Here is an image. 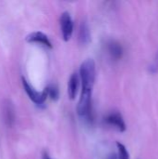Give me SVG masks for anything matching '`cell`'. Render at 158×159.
<instances>
[{
    "instance_id": "9c48e42d",
    "label": "cell",
    "mask_w": 158,
    "mask_h": 159,
    "mask_svg": "<svg viewBox=\"0 0 158 159\" xmlns=\"http://www.w3.org/2000/svg\"><path fill=\"white\" fill-rule=\"evenodd\" d=\"M78 40L79 43L83 46H86L90 41V32L88 24L86 20H82L79 26V32H78Z\"/></svg>"
},
{
    "instance_id": "7a4b0ae2",
    "label": "cell",
    "mask_w": 158,
    "mask_h": 159,
    "mask_svg": "<svg viewBox=\"0 0 158 159\" xmlns=\"http://www.w3.org/2000/svg\"><path fill=\"white\" fill-rule=\"evenodd\" d=\"M91 89H83L81 91L80 99L77 104V114L80 117L84 118V120L90 122L91 121Z\"/></svg>"
},
{
    "instance_id": "ba28073f",
    "label": "cell",
    "mask_w": 158,
    "mask_h": 159,
    "mask_svg": "<svg viewBox=\"0 0 158 159\" xmlns=\"http://www.w3.org/2000/svg\"><path fill=\"white\" fill-rule=\"evenodd\" d=\"M107 51H108L109 55L111 56V58L115 61L120 60L122 58L123 48H122L121 45L115 40H110L107 43Z\"/></svg>"
},
{
    "instance_id": "6da1fadb",
    "label": "cell",
    "mask_w": 158,
    "mask_h": 159,
    "mask_svg": "<svg viewBox=\"0 0 158 159\" xmlns=\"http://www.w3.org/2000/svg\"><path fill=\"white\" fill-rule=\"evenodd\" d=\"M80 78L82 82V89H93V86L96 79V65L92 59L84 61L80 66Z\"/></svg>"
},
{
    "instance_id": "30bf717a",
    "label": "cell",
    "mask_w": 158,
    "mask_h": 159,
    "mask_svg": "<svg viewBox=\"0 0 158 159\" xmlns=\"http://www.w3.org/2000/svg\"><path fill=\"white\" fill-rule=\"evenodd\" d=\"M79 85V76L76 73H74L69 79L68 83V95L71 100H74L76 96Z\"/></svg>"
},
{
    "instance_id": "52a82bcc",
    "label": "cell",
    "mask_w": 158,
    "mask_h": 159,
    "mask_svg": "<svg viewBox=\"0 0 158 159\" xmlns=\"http://www.w3.org/2000/svg\"><path fill=\"white\" fill-rule=\"evenodd\" d=\"M26 41L29 43H38L48 48H52V44L47 35L42 32H34L26 36Z\"/></svg>"
},
{
    "instance_id": "3957f363",
    "label": "cell",
    "mask_w": 158,
    "mask_h": 159,
    "mask_svg": "<svg viewBox=\"0 0 158 159\" xmlns=\"http://www.w3.org/2000/svg\"><path fill=\"white\" fill-rule=\"evenodd\" d=\"M21 81H22V86H23V89L26 92V94L28 95V97L30 98V100L34 102L35 104L37 105H42L44 104V102H46L47 98L48 97L47 96V89H45L42 92H38L36 91L28 82L27 80L24 78V77H21Z\"/></svg>"
},
{
    "instance_id": "8fae6325",
    "label": "cell",
    "mask_w": 158,
    "mask_h": 159,
    "mask_svg": "<svg viewBox=\"0 0 158 159\" xmlns=\"http://www.w3.org/2000/svg\"><path fill=\"white\" fill-rule=\"evenodd\" d=\"M47 92V96L52 100V101H57L60 97V90L59 88L57 87V85L55 84H51L48 87L46 88Z\"/></svg>"
},
{
    "instance_id": "277c9868",
    "label": "cell",
    "mask_w": 158,
    "mask_h": 159,
    "mask_svg": "<svg viewBox=\"0 0 158 159\" xmlns=\"http://www.w3.org/2000/svg\"><path fill=\"white\" fill-rule=\"evenodd\" d=\"M60 24H61V35L64 41H68L74 31V22L71 18V15L68 12H63L60 19Z\"/></svg>"
},
{
    "instance_id": "8992f818",
    "label": "cell",
    "mask_w": 158,
    "mask_h": 159,
    "mask_svg": "<svg viewBox=\"0 0 158 159\" xmlns=\"http://www.w3.org/2000/svg\"><path fill=\"white\" fill-rule=\"evenodd\" d=\"M3 117L5 124L8 128H12L15 123V109L13 103L9 100H6L3 104Z\"/></svg>"
},
{
    "instance_id": "7c38bea8",
    "label": "cell",
    "mask_w": 158,
    "mask_h": 159,
    "mask_svg": "<svg viewBox=\"0 0 158 159\" xmlns=\"http://www.w3.org/2000/svg\"><path fill=\"white\" fill-rule=\"evenodd\" d=\"M118 148V159H129V155L127 148L120 143H116Z\"/></svg>"
},
{
    "instance_id": "5bb4252c",
    "label": "cell",
    "mask_w": 158,
    "mask_h": 159,
    "mask_svg": "<svg viewBox=\"0 0 158 159\" xmlns=\"http://www.w3.org/2000/svg\"><path fill=\"white\" fill-rule=\"evenodd\" d=\"M42 159H51L50 157L48 156V154L47 152H44L43 155H42Z\"/></svg>"
},
{
    "instance_id": "4fadbf2b",
    "label": "cell",
    "mask_w": 158,
    "mask_h": 159,
    "mask_svg": "<svg viewBox=\"0 0 158 159\" xmlns=\"http://www.w3.org/2000/svg\"><path fill=\"white\" fill-rule=\"evenodd\" d=\"M106 159H118V156H117L116 154L113 153V154L109 155V156L107 157V158Z\"/></svg>"
},
{
    "instance_id": "5b68a950",
    "label": "cell",
    "mask_w": 158,
    "mask_h": 159,
    "mask_svg": "<svg viewBox=\"0 0 158 159\" xmlns=\"http://www.w3.org/2000/svg\"><path fill=\"white\" fill-rule=\"evenodd\" d=\"M105 121L108 125L114 127L120 132L126 130V123L124 121L122 115L118 112H112L109 115H107V116L105 117Z\"/></svg>"
}]
</instances>
